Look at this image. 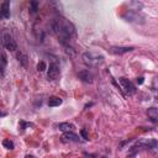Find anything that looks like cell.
I'll use <instances>...</instances> for the list:
<instances>
[{"label":"cell","instance_id":"cell-1","mask_svg":"<svg viewBox=\"0 0 158 158\" xmlns=\"http://www.w3.org/2000/svg\"><path fill=\"white\" fill-rule=\"evenodd\" d=\"M49 26L52 28V32L57 36L58 41L62 44H64V46L69 44L72 37L75 35L74 25L69 20H67L64 17H56V19H53L51 21Z\"/></svg>","mask_w":158,"mask_h":158},{"label":"cell","instance_id":"cell-2","mask_svg":"<svg viewBox=\"0 0 158 158\" xmlns=\"http://www.w3.org/2000/svg\"><path fill=\"white\" fill-rule=\"evenodd\" d=\"M157 148V141L154 138L151 139H139L137 141L131 148H130V156H135L138 151L142 149H156Z\"/></svg>","mask_w":158,"mask_h":158},{"label":"cell","instance_id":"cell-3","mask_svg":"<svg viewBox=\"0 0 158 158\" xmlns=\"http://www.w3.org/2000/svg\"><path fill=\"white\" fill-rule=\"evenodd\" d=\"M83 62L89 67H99L104 63V56L94 53V52H85L81 56Z\"/></svg>","mask_w":158,"mask_h":158},{"label":"cell","instance_id":"cell-4","mask_svg":"<svg viewBox=\"0 0 158 158\" xmlns=\"http://www.w3.org/2000/svg\"><path fill=\"white\" fill-rule=\"evenodd\" d=\"M118 83H120V86H121L122 91L126 95H133L136 93V86L130 79L122 77V78H118Z\"/></svg>","mask_w":158,"mask_h":158},{"label":"cell","instance_id":"cell-5","mask_svg":"<svg viewBox=\"0 0 158 158\" xmlns=\"http://www.w3.org/2000/svg\"><path fill=\"white\" fill-rule=\"evenodd\" d=\"M2 46L10 51V52H15L17 49V44L14 40V37L9 33V32H4V37H2Z\"/></svg>","mask_w":158,"mask_h":158},{"label":"cell","instance_id":"cell-6","mask_svg":"<svg viewBox=\"0 0 158 158\" xmlns=\"http://www.w3.org/2000/svg\"><path fill=\"white\" fill-rule=\"evenodd\" d=\"M60 74V69H59V65L56 63V62H52L48 67V73H47V77L49 80H56L58 79Z\"/></svg>","mask_w":158,"mask_h":158},{"label":"cell","instance_id":"cell-7","mask_svg":"<svg viewBox=\"0 0 158 158\" xmlns=\"http://www.w3.org/2000/svg\"><path fill=\"white\" fill-rule=\"evenodd\" d=\"M60 139H62V142H79L80 137L77 133H74L73 131H70V132H64L62 135Z\"/></svg>","mask_w":158,"mask_h":158},{"label":"cell","instance_id":"cell-8","mask_svg":"<svg viewBox=\"0 0 158 158\" xmlns=\"http://www.w3.org/2000/svg\"><path fill=\"white\" fill-rule=\"evenodd\" d=\"M78 78L84 83H89V84L93 83V75L89 70H80L78 73Z\"/></svg>","mask_w":158,"mask_h":158},{"label":"cell","instance_id":"cell-9","mask_svg":"<svg viewBox=\"0 0 158 158\" xmlns=\"http://www.w3.org/2000/svg\"><path fill=\"white\" fill-rule=\"evenodd\" d=\"M133 49H135L133 47H111L109 51H110L112 54H123V53L131 52V51H133Z\"/></svg>","mask_w":158,"mask_h":158},{"label":"cell","instance_id":"cell-10","mask_svg":"<svg viewBox=\"0 0 158 158\" xmlns=\"http://www.w3.org/2000/svg\"><path fill=\"white\" fill-rule=\"evenodd\" d=\"M10 17V1H4L1 4V19Z\"/></svg>","mask_w":158,"mask_h":158},{"label":"cell","instance_id":"cell-11","mask_svg":"<svg viewBox=\"0 0 158 158\" xmlns=\"http://www.w3.org/2000/svg\"><path fill=\"white\" fill-rule=\"evenodd\" d=\"M147 115H148V118H151L152 122L158 121V109L157 107H149L147 110Z\"/></svg>","mask_w":158,"mask_h":158},{"label":"cell","instance_id":"cell-12","mask_svg":"<svg viewBox=\"0 0 158 158\" xmlns=\"http://www.w3.org/2000/svg\"><path fill=\"white\" fill-rule=\"evenodd\" d=\"M58 128H59L60 131H63V132H70V131H73L75 127H74L73 123H69V122H60V123L58 125Z\"/></svg>","mask_w":158,"mask_h":158},{"label":"cell","instance_id":"cell-13","mask_svg":"<svg viewBox=\"0 0 158 158\" xmlns=\"http://www.w3.org/2000/svg\"><path fill=\"white\" fill-rule=\"evenodd\" d=\"M63 102V100L58 96H51L48 99V106L49 107H56V106H59L60 104Z\"/></svg>","mask_w":158,"mask_h":158},{"label":"cell","instance_id":"cell-14","mask_svg":"<svg viewBox=\"0 0 158 158\" xmlns=\"http://www.w3.org/2000/svg\"><path fill=\"white\" fill-rule=\"evenodd\" d=\"M16 58H17V60L20 62V64H21L22 67H26V65H27V62H28L27 59H28V58H27V56H26L25 53L17 52V53H16Z\"/></svg>","mask_w":158,"mask_h":158},{"label":"cell","instance_id":"cell-15","mask_svg":"<svg viewBox=\"0 0 158 158\" xmlns=\"http://www.w3.org/2000/svg\"><path fill=\"white\" fill-rule=\"evenodd\" d=\"M0 57H1V59H0V75L2 77L4 72H5V68H6V64H7V59H6L5 53H1Z\"/></svg>","mask_w":158,"mask_h":158},{"label":"cell","instance_id":"cell-16","mask_svg":"<svg viewBox=\"0 0 158 158\" xmlns=\"http://www.w3.org/2000/svg\"><path fill=\"white\" fill-rule=\"evenodd\" d=\"M2 146L6 148V149H14L15 148V144L11 139H4L2 141Z\"/></svg>","mask_w":158,"mask_h":158},{"label":"cell","instance_id":"cell-17","mask_svg":"<svg viewBox=\"0 0 158 158\" xmlns=\"http://www.w3.org/2000/svg\"><path fill=\"white\" fill-rule=\"evenodd\" d=\"M26 127H33V125L32 123H28V122H25V121H20V123H19V130H21V131H23Z\"/></svg>","mask_w":158,"mask_h":158},{"label":"cell","instance_id":"cell-18","mask_svg":"<svg viewBox=\"0 0 158 158\" xmlns=\"http://www.w3.org/2000/svg\"><path fill=\"white\" fill-rule=\"evenodd\" d=\"M30 10H31V12L32 14H36L37 12V10H38V2L37 1H31L30 2Z\"/></svg>","mask_w":158,"mask_h":158},{"label":"cell","instance_id":"cell-19","mask_svg":"<svg viewBox=\"0 0 158 158\" xmlns=\"http://www.w3.org/2000/svg\"><path fill=\"white\" fill-rule=\"evenodd\" d=\"M44 69H47V65H46V63H44L43 60H41V62L37 64V70H38V72H43Z\"/></svg>","mask_w":158,"mask_h":158},{"label":"cell","instance_id":"cell-20","mask_svg":"<svg viewBox=\"0 0 158 158\" xmlns=\"http://www.w3.org/2000/svg\"><path fill=\"white\" fill-rule=\"evenodd\" d=\"M80 135L83 136V138H84V139H86V141L89 139V135H88V132H86V130H85V128H83V130L80 131Z\"/></svg>","mask_w":158,"mask_h":158},{"label":"cell","instance_id":"cell-21","mask_svg":"<svg viewBox=\"0 0 158 158\" xmlns=\"http://www.w3.org/2000/svg\"><path fill=\"white\" fill-rule=\"evenodd\" d=\"M2 37H4V33H2V31H0V48L2 46Z\"/></svg>","mask_w":158,"mask_h":158},{"label":"cell","instance_id":"cell-22","mask_svg":"<svg viewBox=\"0 0 158 158\" xmlns=\"http://www.w3.org/2000/svg\"><path fill=\"white\" fill-rule=\"evenodd\" d=\"M137 83H138V84H142V83H143V77L137 78Z\"/></svg>","mask_w":158,"mask_h":158},{"label":"cell","instance_id":"cell-23","mask_svg":"<svg viewBox=\"0 0 158 158\" xmlns=\"http://www.w3.org/2000/svg\"><path fill=\"white\" fill-rule=\"evenodd\" d=\"M25 158H36L35 156H32V154H26L25 156Z\"/></svg>","mask_w":158,"mask_h":158},{"label":"cell","instance_id":"cell-24","mask_svg":"<svg viewBox=\"0 0 158 158\" xmlns=\"http://www.w3.org/2000/svg\"><path fill=\"white\" fill-rule=\"evenodd\" d=\"M1 116H6V112H5V111H1V110H0V117H1Z\"/></svg>","mask_w":158,"mask_h":158},{"label":"cell","instance_id":"cell-25","mask_svg":"<svg viewBox=\"0 0 158 158\" xmlns=\"http://www.w3.org/2000/svg\"><path fill=\"white\" fill-rule=\"evenodd\" d=\"M0 20H1V4H0Z\"/></svg>","mask_w":158,"mask_h":158}]
</instances>
